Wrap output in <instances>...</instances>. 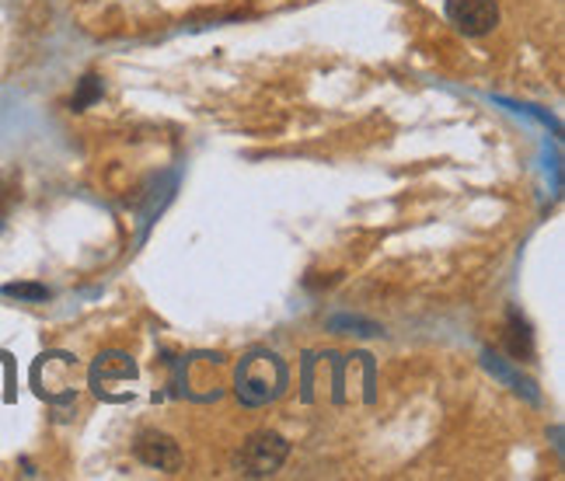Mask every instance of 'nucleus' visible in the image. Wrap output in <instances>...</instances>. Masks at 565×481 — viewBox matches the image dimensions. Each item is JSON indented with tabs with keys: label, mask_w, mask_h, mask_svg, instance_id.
I'll use <instances>...</instances> for the list:
<instances>
[{
	"label": "nucleus",
	"mask_w": 565,
	"mask_h": 481,
	"mask_svg": "<svg viewBox=\"0 0 565 481\" xmlns=\"http://www.w3.org/2000/svg\"><path fill=\"white\" fill-rule=\"evenodd\" d=\"M287 384V366L273 353H252L237 366V395L248 405H266Z\"/></svg>",
	"instance_id": "obj_1"
},
{
	"label": "nucleus",
	"mask_w": 565,
	"mask_h": 481,
	"mask_svg": "<svg viewBox=\"0 0 565 481\" xmlns=\"http://www.w3.org/2000/svg\"><path fill=\"white\" fill-rule=\"evenodd\" d=\"M287 440L276 432H255L252 440L242 447V453H237V464H242L245 474L252 478H263V474H273L282 461H287Z\"/></svg>",
	"instance_id": "obj_2"
},
{
	"label": "nucleus",
	"mask_w": 565,
	"mask_h": 481,
	"mask_svg": "<svg viewBox=\"0 0 565 481\" xmlns=\"http://www.w3.org/2000/svg\"><path fill=\"white\" fill-rule=\"evenodd\" d=\"M447 18L465 35H486L495 29L499 8H495V0H447Z\"/></svg>",
	"instance_id": "obj_3"
},
{
	"label": "nucleus",
	"mask_w": 565,
	"mask_h": 481,
	"mask_svg": "<svg viewBox=\"0 0 565 481\" xmlns=\"http://www.w3.org/2000/svg\"><path fill=\"white\" fill-rule=\"evenodd\" d=\"M137 457L158 471H179L182 468V450L164 432H143L137 440Z\"/></svg>",
	"instance_id": "obj_4"
},
{
	"label": "nucleus",
	"mask_w": 565,
	"mask_h": 481,
	"mask_svg": "<svg viewBox=\"0 0 565 481\" xmlns=\"http://www.w3.org/2000/svg\"><path fill=\"white\" fill-rule=\"evenodd\" d=\"M4 297H18V300H50V290L39 287V282H8Z\"/></svg>",
	"instance_id": "obj_5"
},
{
	"label": "nucleus",
	"mask_w": 565,
	"mask_h": 481,
	"mask_svg": "<svg viewBox=\"0 0 565 481\" xmlns=\"http://www.w3.org/2000/svg\"><path fill=\"white\" fill-rule=\"evenodd\" d=\"M95 98H102V81L95 77V74H88L81 81V92H77V98L71 101L74 105V113H81V108H88Z\"/></svg>",
	"instance_id": "obj_6"
},
{
	"label": "nucleus",
	"mask_w": 565,
	"mask_h": 481,
	"mask_svg": "<svg viewBox=\"0 0 565 481\" xmlns=\"http://www.w3.org/2000/svg\"><path fill=\"white\" fill-rule=\"evenodd\" d=\"M510 349L513 356H527L531 353V335H527V324L524 321H510Z\"/></svg>",
	"instance_id": "obj_7"
},
{
	"label": "nucleus",
	"mask_w": 565,
	"mask_h": 481,
	"mask_svg": "<svg viewBox=\"0 0 565 481\" xmlns=\"http://www.w3.org/2000/svg\"><path fill=\"white\" fill-rule=\"evenodd\" d=\"M14 185H8V182H0V227H4V221H8V213H11V203H14Z\"/></svg>",
	"instance_id": "obj_8"
},
{
	"label": "nucleus",
	"mask_w": 565,
	"mask_h": 481,
	"mask_svg": "<svg viewBox=\"0 0 565 481\" xmlns=\"http://www.w3.org/2000/svg\"><path fill=\"white\" fill-rule=\"evenodd\" d=\"M489 366L495 370L499 377H507V381H510V370H503V366H499V363H492V360H489ZM513 384H516V391H527V395L534 398V391H531V384H527V381H513Z\"/></svg>",
	"instance_id": "obj_9"
}]
</instances>
